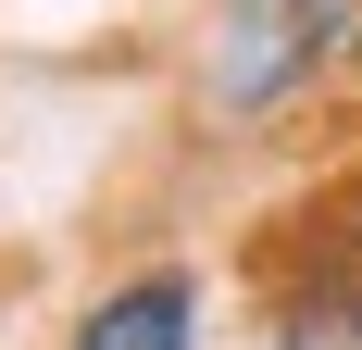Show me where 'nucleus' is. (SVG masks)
<instances>
[{"mask_svg":"<svg viewBox=\"0 0 362 350\" xmlns=\"http://www.w3.org/2000/svg\"><path fill=\"white\" fill-rule=\"evenodd\" d=\"M63 350H200V276L187 263H150V276L100 288Z\"/></svg>","mask_w":362,"mask_h":350,"instance_id":"nucleus-2","label":"nucleus"},{"mask_svg":"<svg viewBox=\"0 0 362 350\" xmlns=\"http://www.w3.org/2000/svg\"><path fill=\"white\" fill-rule=\"evenodd\" d=\"M350 75H362V26H350Z\"/></svg>","mask_w":362,"mask_h":350,"instance_id":"nucleus-4","label":"nucleus"},{"mask_svg":"<svg viewBox=\"0 0 362 350\" xmlns=\"http://www.w3.org/2000/svg\"><path fill=\"white\" fill-rule=\"evenodd\" d=\"M275 350H362V288L350 276H313L275 300Z\"/></svg>","mask_w":362,"mask_h":350,"instance_id":"nucleus-3","label":"nucleus"},{"mask_svg":"<svg viewBox=\"0 0 362 350\" xmlns=\"http://www.w3.org/2000/svg\"><path fill=\"white\" fill-rule=\"evenodd\" d=\"M362 0H213V38H200V113L213 125H262L288 113L325 63H350Z\"/></svg>","mask_w":362,"mask_h":350,"instance_id":"nucleus-1","label":"nucleus"}]
</instances>
